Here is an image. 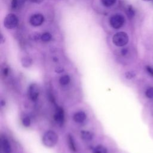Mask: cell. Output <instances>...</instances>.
<instances>
[{"label": "cell", "instance_id": "obj_8", "mask_svg": "<svg viewBox=\"0 0 153 153\" xmlns=\"http://www.w3.org/2000/svg\"><path fill=\"white\" fill-rule=\"evenodd\" d=\"M1 146L3 153H11L12 148L9 140L4 136L1 137Z\"/></svg>", "mask_w": 153, "mask_h": 153}, {"label": "cell", "instance_id": "obj_25", "mask_svg": "<svg viewBox=\"0 0 153 153\" xmlns=\"http://www.w3.org/2000/svg\"><path fill=\"white\" fill-rule=\"evenodd\" d=\"M8 72H9V70H8V68H4L3 69V71H2V73H3V75L4 76H7L8 74Z\"/></svg>", "mask_w": 153, "mask_h": 153}, {"label": "cell", "instance_id": "obj_1", "mask_svg": "<svg viewBox=\"0 0 153 153\" xmlns=\"http://www.w3.org/2000/svg\"><path fill=\"white\" fill-rule=\"evenodd\" d=\"M59 140V136L53 130L46 131L42 137V142L44 146L48 148H53L56 145Z\"/></svg>", "mask_w": 153, "mask_h": 153}, {"label": "cell", "instance_id": "obj_29", "mask_svg": "<svg viewBox=\"0 0 153 153\" xmlns=\"http://www.w3.org/2000/svg\"><path fill=\"white\" fill-rule=\"evenodd\" d=\"M53 60H54V62H57V61H58V59H57V58H56V57H53Z\"/></svg>", "mask_w": 153, "mask_h": 153}, {"label": "cell", "instance_id": "obj_24", "mask_svg": "<svg viewBox=\"0 0 153 153\" xmlns=\"http://www.w3.org/2000/svg\"><path fill=\"white\" fill-rule=\"evenodd\" d=\"M55 71L56 73H58V74H61L62 72H64V68L61 67V66H58L57 67L56 69H55Z\"/></svg>", "mask_w": 153, "mask_h": 153}, {"label": "cell", "instance_id": "obj_23", "mask_svg": "<svg viewBox=\"0 0 153 153\" xmlns=\"http://www.w3.org/2000/svg\"><path fill=\"white\" fill-rule=\"evenodd\" d=\"M41 35L39 34V33H34L33 35V37L32 38L34 39V40H39V39H41Z\"/></svg>", "mask_w": 153, "mask_h": 153}, {"label": "cell", "instance_id": "obj_16", "mask_svg": "<svg viewBox=\"0 0 153 153\" xmlns=\"http://www.w3.org/2000/svg\"><path fill=\"white\" fill-rule=\"evenodd\" d=\"M126 14L129 19H132L135 14V11L132 5H128L126 8Z\"/></svg>", "mask_w": 153, "mask_h": 153}, {"label": "cell", "instance_id": "obj_4", "mask_svg": "<svg viewBox=\"0 0 153 153\" xmlns=\"http://www.w3.org/2000/svg\"><path fill=\"white\" fill-rule=\"evenodd\" d=\"M19 23V19L14 14H7L4 20V26L8 29H12L15 28Z\"/></svg>", "mask_w": 153, "mask_h": 153}, {"label": "cell", "instance_id": "obj_12", "mask_svg": "<svg viewBox=\"0 0 153 153\" xmlns=\"http://www.w3.org/2000/svg\"><path fill=\"white\" fill-rule=\"evenodd\" d=\"M71 81V78L69 75L65 74L60 76L59 82L62 85H67Z\"/></svg>", "mask_w": 153, "mask_h": 153}, {"label": "cell", "instance_id": "obj_13", "mask_svg": "<svg viewBox=\"0 0 153 153\" xmlns=\"http://www.w3.org/2000/svg\"><path fill=\"white\" fill-rule=\"evenodd\" d=\"M22 65L25 68H29L32 64V60L29 57H24L21 60Z\"/></svg>", "mask_w": 153, "mask_h": 153}, {"label": "cell", "instance_id": "obj_30", "mask_svg": "<svg viewBox=\"0 0 153 153\" xmlns=\"http://www.w3.org/2000/svg\"><path fill=\"white\" fill-rule=\"evenodd\" d=\"M143 1H149L151 0H143Z\"/></svg>", "mask_w": 153, "mask_h": 153}, {"label": "cell", "instance_id": "obj_17", "mask_svg": "<svg viewBox=\"0 0 153 153\" xmlns=\"http://www.w3.org/2000/svg\"><path fill=\"white\" fill-rule=\"evenodd\" d=\"M51 38H52V36L51 33L48 32H44L42 34H41V39L42 41L47 42H49L51 39Z\"/></svg>", "mask_w": 153, "mask_h": 153}, {"label": "cell", "instance_id": "obj_21", "mask_svg": "<svg viewBox=\"0 0 153 153\" xmlns=\"http://www.w3.org/2000/svg\"><path fill=\"white\" fill-rule=\"evenodd\" d=\"M135 75H136L135 74L134 72H131V71L127 72L125 74V76L128 79H131L133 78L135 76Z\"/></svg>", "mask_w": 153, "mask_h": 153}, {"label": "cell", "instance_id": "obj_11", "mask_svg": "<svg viewBox=\"0 0 153 153\" xmlns=\"http://www.w3.org/2000/svg\"><path fill=\"white\" fill-rule=\"evenodd\" d=\"M67 142L71 151L74 152H75L77 150V148H76V143L75 142L74 139L71 134H68Z\"/></svg>", "mask_w": 153, "mask_h": 153}, {"label": "cell", "instance_id": "obj_26", "mask_svg": "<svg viewBox=\"0 0 153 153\" xmlns=\"http://www.w3.org/2000/svg\"><path fill=\"white\" fill-rule=\"evenodd\" d=\"M121 54H122L123 56H125V55H126L127 53H128V49L126 48H123V49L121 50Z\"/></svg>", "mask_w": 153, "mask_h": 153}, {"label": "cell", "instance_id": "obj_20", "mask_svg": "<svg viewBox=\"0 0 153 153\" xmlns=\"http://www.w3.org/2000/svg\"><path fill=\"white\" fill-rule=\"evenodd\" d=\"M20 0H12L11 1V8L13 10H16L19 6Z\"/></svg>", "mask_w": 153, "mask_h": 153}, {"label": "cell", "instance_id": "obj_3", "mask_svg": "<svg viewBox=\"0 0 153 153\" xmlns=\"http://www.w3.org/2000/svg\"><path fill=\"white\" fill-rule=\"evenodd\" d=\"M109 24L112 27L115 29L121 27L125 23L124 17L120 14H115L112 15L109 20Z\"/></svg>", "mask_w": 153, "mask_h": 153}, {"label": "cell", "instance_id": "obj_19", "mask_svg": "<svg viewBox=\"0 0 153 153\" xmlns=\"http://www.w3.org/2000/svg\"><path fill=\"white\" fill-rule=\"evenodd\" d=\"M146 96L149 99H153V87H149L145 91Z\"/></svg>", "mask_w": 153, "mask_h": 153}, {"label": "cell", "instance_id": "obj_27", "mask_svg": "<svg viewBox=\"0 0 153 153\" xmlns=\"http://www.w3.org/2000/svg\"><path fill=\"white\" fill-rule=\"evenodd\" d=\"M30 2L35 4H40L44 0H29Z\"/></svg>", "mask_w": 153, "mask_h": 153}, {"label": "cell", "instance_id": "obj_10", "mask_svg": "<svg viewBox=\"0 0 153 153\" xmlns=\"http://www.w3.org/2000/svg\"><path fill=\"white\" fill-rule=\"evenodd\" d=\"M80 137L84 141H90L93 139L94 135L92 132L88 130H82L80 132Z\"/></svg>", "mask_w": 153, "mask_h": 153}, {"label": "cell", "instance_id": "obj_9", "mask_svg": "<svg viewBox=\"0 0 153 153\" xmlns=\"http://www.w3.org/2000/svg\"><path fill=\"white\" fill-rule=\"evenodd\" d=\"M86 118H87V115L85 113L82 111L76 112V113H75V114L73 116V119L74 121L79 124H81L84 122Z\"/></svg>", "mask_w": 153, "mask_h": 153}, {"label": "cell", "instance_id": "obj_18", "mask_svg": "<svg viewBox=\"0 0 153 153\" xmlns=\"http://www.w3.org/2000/svg\"><path fill=\"white\" fill-rule=\"evenodd\" d=\"M117 0H101V2L103 6L109 7L114 5Z\"/></svg>", "mask_w": 153, "mask_h": 153}, {"label": "cell", "instance_id": "obj_6", "mask_svg": "<svg viewBox=\"0 0 153 153\" xmlns=\"http://www.w3.org/2000/svg\"><path fill=\"white\" fill-rule=\"evenodd\" d=\"M54 121L60 126L63 125L65 122V112L63 109L60 106H57L54 114Z\"/></svg>", "mask_w": 153, "mask_h": 153}, {"label": "cell", "instance_id": "obj_5", "mask_svg": "<svg viewBox=\"0 0 153 153\" xmlns=\"http://www.w3.org/2000/svg\"><path fill=\"white\" fill-rule=\"evenodd\" d=\"M27 96L32 101L38 100L39 96V88L36 83L32 82L29 84L27 88Z\"/></svg>", "mask_w": 153, "mask_h": 153}, {"label": "cell", "instance_id": "obj_15", "mask_svg": "<svg viewBox=\"0 0 153 153\" xmlns=\"http://www.w3.org/2000/svg\"><path fill=\"white\" fill-rule=\"evenodd\" d=\"M22 123L25 127H28L31 124V120L27 115H24L22 118Z\"/></svg>", "mask_w": 153, "mask_h": 153}, {"label": "cell", "instance_id": "obj_28", "mask_svg": "<svg viewBox=\"0 0 153 153\" xmlns=\"http://www.w3.org/2000/svg\"><path fill=\"white\" fill-rule=\"evenodd\" d=\"M3 39H4V37H3V35L1 34V42L2 43H3L4 42V40H3Z\"/></svg>", "mask_w": 153, "mask_h": 153}, {"label": "cell", "instance_id": "obj_2", "mask_svg": "<svg viewBox=\"0 0 153 153\" xmlns=\"http://www.w3.org/2000/svg\"><path fill=\"white\" fill-rule=\"evenodd\" d=\"M112 42L117 47L124 46L128 42V36L124 32H117L113 36Z\"/></svg>", "mask_w": 153, "mask_h": 153}, {"label": "cell", "instance_id": "obj_22", "mask_svg": "<svg viewBox=\"0 0 153 153\" xmlns=\"http://www.w3.org/2000/svg\"><path fill=\"white\" fill-rule=\"evenodd\" d=\"M146 71H147L148 74L153 77V68L150 66H146Z\"/></svg>", "mask_w": 153, "mask_h": 153}, {"label": "cell", "instance_id": "obj_14", "mask_svg": "<svg viewBox=\"0 0 153 153\" xmlns=\"http://www.w3.org/2000/svg\"><path fill=\"white\" fill-rule=\"evenodd\" d=\"M93 153H108L106 148L102 145H97L93 149Z\"/></svg>", "mask_w": 153, "mask_h": 153}, {"label": "cell", "instance_id": "obj_7", "mask_svg": "<svg viewBox=\"0 0 153 153\" xmlns=\"http://www.w3.org/2000/svg\"><path fill=\"white\" fill-rule=\"evenodd\" d=\"M44 21V17L41 14H35L29 19V23L32 26H39L41 25Z\"/></svg>", "mask_w": 153, "mask_h": 153}]
</instances>
